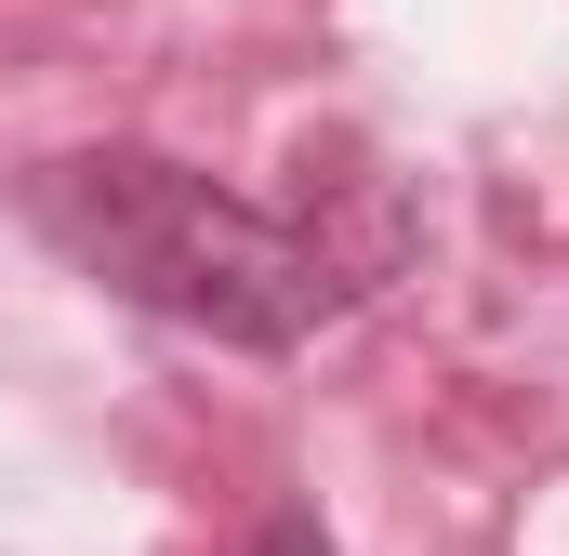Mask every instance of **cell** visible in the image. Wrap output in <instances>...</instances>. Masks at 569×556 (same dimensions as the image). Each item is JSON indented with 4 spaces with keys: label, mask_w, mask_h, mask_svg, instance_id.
<instances>
[{
    "label": "cell",
    "mask_w": 569,
    "mask_h": 556,
    "mask_svg": "<svg viewBox=\"0 0 569 556\" xmlns=\"http://www.w3.org/2000/svg\"><path fill=\"white\" fill-rule=\"evenodd\" d=\"M252 556H331V530H318V517H305V504H279V517H266V530H252Z\"/></svg>",
    "instance_id": "cell-2"
},
{
    "label": "cell",
    "mask_w": 569,
    "mask_h": 556,
    "mask_svg": "<svg viewBox=\"0 0 569 556\" xmlns=\"http://www.w3.org/2000/svg\"><path fill=\"white\" fill-rule=\"evenodd\" d=\"M27 226H40L80 278H107L120 305L186 318V331H212V345H252V358L318 345V331L371 291V252H331L318 226H291V212L212 186L199 159H159V146L40 159V172H27Z\"/></svg>",
    "instance_id": "cell-1"
}]
</instances>
